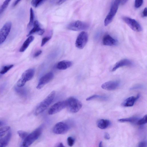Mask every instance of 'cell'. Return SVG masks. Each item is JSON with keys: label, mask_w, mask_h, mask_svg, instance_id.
<instances>
[{"label": "cell", "mask_w": 147, "mask_h": 147, "mask_svg": "<svg viewBox=\"0 0 147 147\" xmlns=\"http://www.w3.org/2000/svg\"><path fill=\"white\" fill-rule=\"evenodd\" d=\"M55 95V92L53 91L42 101L36 109L34 115H37L44 111L53 102Z\"/></svg>", "instance_id": "cell-1"}, {"label": "cell", "mask_w": 147, "mask_h": 147, "mask_svg": "<svg viewBox=\"0 0 147 147\" xmlns=\"http://www.w3.org/2000/svg\"><path fill=\"white\" fill-rule=\"evenodd\" d=\"M42 131V128L40 127L36 129L31 133L29 134L24 139L20 147H29L41 135Z\"/></svg>", "instance_id": "cell-2"}, {"label": "cell", "mask_w": 147, "mask_h": 147, "mask_svg": "<svg viewBox=\"0 0 147 147\" xmlns=\"http://www.w3.org/2000/svg\"><path fill=\"white\" fill-rule=\"evenodd\" d=\"M120 2L119 0H115L112 2L110 11L104 20V24L105 26L108 25L113 20L117 11Z\"/></svg>", "instance_id": "cell-3"}, {"label": "cell", "mask_w": 147, "mask_h": 147, "mask_svg": "<svg viewBox=\"0 0 147 147\" xmlns=\"http://www.w3.org/2000/svg\"><path fill=\"white\" fill-rule=\"evenodd\" d=\"M66 100V107L70 112L76 113L82 108L81 102L78 99L74 97H70Z\"/></svg>", "instance_id": "cell-4"}, {"label": "cell", "mask_w": 147, "mask_h": 147, "mask_svg": "<svg viewBox=\"0 0 147 147\" xmlns=\"http://www.w3.org/2000/svg\"><path fill=\"white\" fill-rule=\"evenodd\" d=\"M34 72V70L33 68L29 69L26 70L22 74L21 78L18 81L16 86L18 87L23 86L27 81L32 78Z\"/></svg>", "instance_id": "cell-5"}, {"label": "cell", "mask_w": 147, "mask_h": 147, "mask_svg": "<svg viewBox=\"0 0 147 147\" xmlns=\"http://www.w3.org/2000/svg\"><path fill=\"white\" fill-rule=\"evenodd\" d=\"M89 27L88 23L80 20H76L69 24L67 27L70 30L78 31L87 29Z\"/></svg>", "instance_id": "cell-6"}, {"label": "cell", "mask_w": 147, "mask_h": 147, "mask_svg": "<svg viewBox=\"0 0 147 147\" xmlns=\"http://www.w3.org/2000/svg\"><path fill=\"white\" fill-rule=\"evenodd\" d=\"M122 19L133 30L137 32L142 30V28L140 24L135 19L127 16H124Z\"/></svg>", "instance_id": "cell-7"}, {"label": "cell", "mask_w": 147, "mask_h": 147, "mask_svg": "<svg viewBox=\"0 0 147 147\" xmlns=\"http://www.w3.org/2000/svg\"><path fill=\"white\" fill-rule=\"evenodd\" d=\"M88 39V33L85 31L82 32L76 38L75 42L76 46L80 49H83L87 42Z\"/></svg>", "instance_id": "cell-8"}, {"label": "cell", "mask_w": 147, "mask_h": 147, "mask_svg": "<svg viewBox=\"0 0 147 147\" xmlns=\"http://www.w3.org/2000/svg\"><path fill=\"white\" fill-rule=\"evenodd\" d=\"M70 127L67 124L60 122L56 123L53 129V132L57 134H63L69 129Z\"/></svg>", "instance_id": "cell-9"}, {"label": "cell", "mask_w": 147, "mask_h": 147, "mask_svg": "<svg viewBox=\"0 0 147 147\" xmlns=\"http://www.w3.org/2000/svg\"><path fill=\"white\" fill-rule=\"evenodd\" d=\"M11 25V22H7L0 30V45L3 43L7 38L10 31Z\"/></svg>", "instance_id": "cell-10"}, {"label": "cell", "mask_w": 147, "mask_h": 147, "mask_svg": "<svg viewBox=\"0 0 147 147\" xmlns=\"http://www.w3.org/2000/svg\"><path fill=\"white\" fill-rule=\"evenodd\" d=\"M66 100L57 102L50 107L48 110V113L49 115L55 114L66 107Z\"/></svg>", "instance_id": "cell-11"}, {"label": "cell", "mask_w": 147, "mask_h": 147, "mask_svg": "<svg viewBox=\"0 0 147 147\" xmlns=\"http://www.w3.org/2000/svg\"><path fill=\"white\" fill-rule=\"evenodd\" d=\"M54 77V74L51 72H49L44 75L40 79L36 88L41 89L46 84L51 81Z\"/></svg>", "instance_id": "cell-12"}, {"label": "cell", "mask_w": 147, "mask_h": 147, "mask_svg": "<svg viewBox=\"0 0 147 147\" xmlns=\"http://www.w3.org/2000/svg\"><path fill=\"white\" fill-rule=\"evenodd\" d=\"M33 26V27L29 32L27 36H30L34 33H36L40 35L43 34L45 32V30L41 27L40 24L38 21L36 20L34 21Z\"/></svg>", "instance_id": "cell-13"}, {"label": "cell", "mask_w": 147, "mask_h": 147, "mask_svg": "<svg viewBox=\"0 0 147 147\" xmlns=\"http://www.w3.org/2000/svg\"><path fill=\"white\" fill-rule=\"evenodd\" d=\"M120 82L118 81H110L103 83L101 88L108 90H112L117 88L119 86Z\"/></svg>", "instance_id": "cell-14"}, {"label": "cell", "mask_w": 147, "mask_h": 147, "mask_svg": "<svg viewBox=\"0 0 147 147\" xmlns=\"http://www.w3.org/2000/svg\"><path fill=\"white\" fill-rule=\"evenodd\" d=\"M133 62L127 59H123L117 62L111 69L112 71H115L117 69L121 67L125 66H131L133 65Z\"/></svg>", "instance_id": "cell-15"}, {"label": "cell", "mask_w": 147, "mask_h": 147, "mask_svg": "<svg viewBox=\"0 0 147 147\" xmlns=\"http://www.w3.org/2000/svg\"><path fill=\"white\" fill-rule=\"evenodd\" d=\"M102 42L103 45L108 46L116 45L117 43V40L109 34L105 35L103 37Z\"/></svg>", "instance_id": "cell-16"}, {"label": "cell", "mask_w": 147, "mask_h": 147, "mask_svg": "<svg viewBox=\"0 0 147 147\" xmlns=\"http://www.w3.org/2000/svg\"><path fill=\"white\" fill-rule=\"evenodd\" d=\"M140 95L138 94L136 97L131 96L125 99L122 103L121 105L124 107L132 106L135 102L139 98Z\"/></svg>", "instance_id": "cell-17"}, {"label": "cell", "mask_w": 147, "mask_h": 147, "mask_svg": "<svg viewBox=\"0 0 147 147\" xmlns=\"http://www.w3.org/2000/svg\"><path fill=\"white\" fill-rule=\"evenodd\" d=\"M72 62L69 61L63 60L59 62L57 64V68L59 70H65L70 67Z\"/></svg>", "instance_id": "cell-18"}, {"label": "cell", "mask_w": 147, "mask_h": 147, "mask_svg": "<svg viewBox=\"0 0 147 147\" xmlns=\"http://www.w3.org/2000/svg\"><path fill=\"white\" fill-rule=\"evenodd\" d=\"M34 39V37L33 36H29L23 43L20 48L19 51V52H22L25 51Z\"/></svg>", "instance_id": "cell-19"}, {"label": "cell", "mask_w": 147, "mask_h": 147, "mask_svg": "<svg viewBox=\"0 0 147 147\" xmlns=\"http://www.w3.org/2000/svg\"><path fill=\"white\" fill-rule=\"evenodd\" d=\"M111 122L109 120L107 119H101L97 122V125L98 127L102 129H104L110 126Z\"/></svg>", "instance_id": "cell-20"}, {"label": "cell", "mask_w": 147, "mask_h": 147, "mask_svg": "<svg viewBox=\"0 0 147 147\" xmlns=\"http://www.w3.org/2000/svg\"><path fill=\"white\" fill-rule=\"evenodd\" d=\"M11 136V133L9 131L5 136L0 139V147H5L7 146Z\"/></svg>", "instance_id": "cell-21"}, {"label": "cell", "mask_w": 147, "mask_h": 147, "mask_svg": "<svg viewBox=\"0 0 147 147\" xmlns=\"http://www.w3.org/2000/svg\"><path fill=\"white\" fill-rule=\"evenodd\" d=\"M95 99H99L103 100H106L107 99V97L104 96L94 95L87 98L86 99V100L87 101H89Z\"/></svg>", "instance_id": "cell-22"}, {"label": "cell", "mask_w": 147, "mask_h": 147, "mask_svg": "<svg viewBox=\"0 0 147 147\" xmlns=\"http://www.w3.org/2000/svg\"><path fill=\"white\" fill-rule=\"evenodd\" d=\"M34 13L33 9L30 8V18L29 22L28 25V28H30L33 25L34 23Z\"/></svg>", "instance_id": "cell-23"}, {"label": "cell", "mask_w": 147, "mask_h": 147, "mask_svg": "<svg viewBox=\"0 0 147 147\" xmlns=\"http://www.w3.org/2000/svg\"><path fill=\"white\" fill-rule=\"evenodd\" d=\"M138 118L136 117H131L129 118L121 119H118V121L120 122H129L134 123L136 121Z\"/></svg>", "instance_id": "cell-24"}, {"label": "cell", "mask_w": 147, "mask_h": 147, "mask_svg": "<svg viewBox=\"0 0 147 147\" xmlns=\"http://www.w3.org/2000/svg\"><path fill=\"white\" fill-rule=\"evenodd\" d=\"M15 90L19 95L24 96L26 94V90L24 88L22 87H18L16 86L15 87Z\"/></svg>", "instance_id": "cell-25"}, {"label": "cell", "mask_w": 147, "mask_h": 147, "mask_svg": "<svg viewBox=\"0 0 147 147\" xmlns=\"http://www.w3.org/2000/svg\"><path fill=\"white\" fill-rule=\"evenodd\" d=\"M45 1L43 0H32L31 2V3L33 7L36 8L43 4Z\"/></svg>", "instance_id": "cell-26"}, {"label": "cell", "mask_w": 147, "mask_h": 147, "mask_svg": "<svg viewBox=\"0 0 147 147\" xmlns=\"http://www.w3.org/2000/svg\"><path fill=\"white\" fill-rule=\"evenodd\" d=\"M13 66V65H6L3 66L0 71V74H3L7 73Z\"/></svg>", "instance_id": "cell-27"}, {"label": "cell", "mask_w": 147, "mask_h": 147, "mask_svg": "<svg viewBox=\"0 0 147 147\" xmlns=\"http://www.w3.org/2000/svg\"><path fill=\"white\" fill-rule=\"evenodd\" d=\"M10 1V0H5L3 2L0 7V15L7 8Z\"/></svg>", "instance_id": "cell-28"}, {"label": "cell", "mask_w": 147, "mask_h": 147, "mask_svg": "<svg viewBox=\"0 0 147 147\" xmlns=\"http://www.w3.org/2000/svg\"><path fill=\"white\" fill-rule=\"evenodd\" d=\"M10 129L9 126H5L0 128V138L4 136Z\"/></svg>", "instance_id": "cell-29"}, {"label": "cell", "mask_w": 147, "mask_h": 147, "mask_svg": "<svg viewBox=\"0 0 147 147\" xmlns=\"http://www.w3.org/2000/svg\"><path fill=\"white\" fill-rule=\"evenodd\" d=\"M147 122V115H146L142 118L139 120L138 121L137 123L139 125H141L146 123Z\"/></svg>", "instance_id": "cell-30"}, {"label": "cell", "mask_w": 147, "mask_h": 147, "mask_svg": "<svg viewBox=\"0 0 147 147\" xmlns=\"http://www.w3.org/2000/svg\"><path fill=\"white\" fill-rule=\"evenodd\" d=\"M17 133L19 136L22 139H24L28 135V134L26 132L22 131H18Z\"/></svg>", "instance_id": "cell-31"}, {"label": "cell", "mask_w": 147, "mask_h": 147, "mask_svg": "<svg viewBox=\"0 0 147 147\" xmlns=\"http://www.w3.org/2000/svg\"><path fill=\"white\" fill-rule=\"evenodd\" d=\"M143 1L142 0H135L134 2V5L135 8H138L140 7L143 4Z\"/></svg>", "instance_id": "cell-32"}, {"label": "cell", "mask_w": 147, "mask_h": 147, "mask_svg": "<svg viewBox=\"0 0 147 147\" xmlns=\"http://www.w3.org/2000/svg\"><path fill=\"white\" fill-rule=\"evenodd\" d=\"M67 143L69 146H72L75 143L74 139L71 137H68L67 139Z\"/></svg>", "instance_id": "cell-33"}, {"label": "cell", "mask_w": 147, "mask_h": 147, "mask_svg": "<svg viewBox=\"0 0 147 147\" xmlns=\"http://www.w3.org/2000/svg\"><path fill=\"white\" fill-rule=\"evenodd\" d=\"M51 36H47L44 37L42 39L41 46H43L51 38Z\"/></svg>", "instance_id": "cell-34"}, {"label": "cell", "mask_w": 147, "mask_h": 147, "mask_svg": "<svg viewBox=\"0 0 147 147\" xmlns=\"http://www.w3.org/2000/svg\"><path fill=\"white\" fill-rule=\"evenodd\" d=\"M146 143L144 141H142L140 142L138 146V147H146Z\"/></svg>", "instance_id": "cell-35"}, {"label": "cell", "mask_w": 147, "mask_h": 147, "mask_svg": "<svg viewBox=\"0 0 147 147\" xmlns=\"http://www.w3.org/2000/svg\"><path fill=\"white\" fill-rule=\"evenodd\" d=\"M42 52V51L40 50L37 51L34 54V57H36L40 55L41 54Z\"/></svg>", "instance_id": "cell-36"}, {"label": "cell", "mask_w": 147, "mask_h": 147, "mask_svg": "<svg viewBox=\"0 0 147 147\" xmlns=\"http://www.w3.org/2000/svg\"><path fill=\"white\" fill-rule=\"evenodd\" d=\"M142 15L144 17L147 16V8H145L142 12Z\"/></svg>", "instance_id": "cell-37"}, {"label": "cell", "mask_w": 147, "mask_h": 147, "mask_svg": "<svg viewBox=\"0 0 147 147\" xmlns=\"http://www.w3.org/2000/svg\"><path fill=\"white\" fill-rule=\"evenodd\" d=\"M104 138L106 140H109L110 138V136L107 133H105L104 135Z\"/></svg>", "instance_id": "cell-38"}, {"label": "cell", "mask_w": 147, "mask_h": 147, "mask_svg": "<svg viewBox=\"0 0 147 147\" xmlns=\"http://www.w3.org/2000/svg\"><path fill=\"white\" fill-rule=\"evenodd\" d=\"M66 1L65 0H59L56 3V4L57 5H59L63 3Z\"/></svg>", "instance_id": "cell-39"}, {"label": "cell", "mask_w": 147, "mask_h": 147, "mask_svg": "<svg viewBox=\"0 0 147 147\" xmlns=\"http://www.w3.org/2000/svg\"><path fill=\"white\" fill-rule=\"evenodd\" d=\"M142 86L140 85H137L135 86H134V87L131 88V89H136L139 88H140Z\"/></svg>", "instance_id": "cell-40"}, {"label": "cell", "mask_w": 147, "mask_h": 147, "mask_svg": "<svg viewBox=\"0 0 147 147\" xmlns=\"http://www.w3.org/2000/svg\"><path fill=\"white\" fill-rule=\"evenodd\" d=\"M20 1V0H16L13 3V7L17 5L19 3V2Z\"/></svg>", "instance_id": "cell-41"}, {"label": "cell", "mask_w": 147, "mask_h": 147, "mask_svg": "<svg viewBox=\"0 0 147 147\" xmlns=\"http://www.w3.org/2000/svg\"><path fill=\"white\" fill-rule=\"evenodd\" d=\"M127 1V0H121L120 1V4L123 5L125 4Z\"/></svg>", "instance_id": "cell-42"}, {"label": "cell", "mask_w": 147, "mask_h": 147, "mask_svg": "<svg viewBox=\"0 0 147 147\" xmlns=\"http://www.w3.org/2000/svg\"><path fill=\"white\" fill-rule=\"evenodd\" d=\"M57 147H65L62 143H60Z\"/></svg>", "instance_id": "cell-43"}, {"label": "cell", "mask_w": 147, "mask_h": 147, "mask_svg": "<svg viewBox=\"0 0 147 147\" xmlns=\"http://www.w3.org/2000/svg\"><path fill=\"white\" fill-rule=\"evenodd\" d=\"M99 147H103L102 143V141H101L100 142L99 145Z\"/></svg>", "instance_id": "cell-44"}, {"label": "cell", "mask_w": 147, "mask_h": 147, "mask_svg": "<svg viewBox=\"0 0 147 147\" xmlns=\"http://www.w3.org/2000/svg\"><path fill=\"white\" fill-rule=\"evenodd\" d=\"M3 124V123L2 121H0V126H2Z\"/></svg>", "instance_id": "cell-45"}]
</instances>
